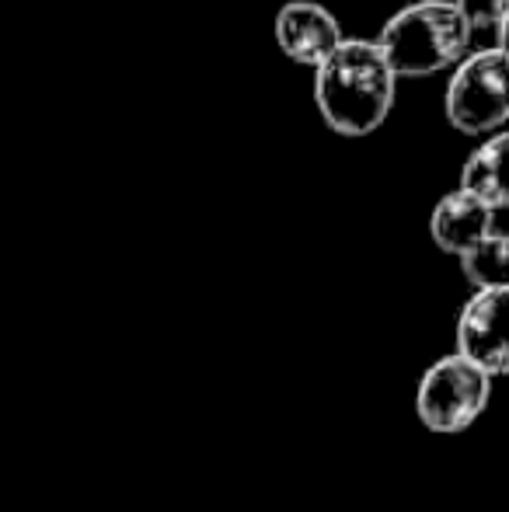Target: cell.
<instances>
[{
  "label": "cell",
  "instance_id": "cell-1",
  "mask_svg": "<svg viewBox=\"0 0 509 512\" xmlns=\"http://www.w3.org/2000/svg\"><path fill=\"white\" fill-rule=\"evenodd\" d=\"M391 60L377 39H342V46L314 67V105L332 133L360 140L387 122L398 98Z\"/></svg>",
  "mask_w": 509,
  "mask_h": 512
},
{
  "label": "cell",
  "instance_id": "cell-3",
  "mask_svg": "<svg viewBox=\"0 0 509 512\" xmlns=\"http://www.w3.org/2000/svg\"><path fill=\"white\" fill-rule=\"evenodd\" d=\"M443 115L464 136H489L509 126V53L503 46L471 49L450 70Z\"/></svg>",
  "mask_w": 509,
  "mask_h": 512
},
{
  "label": "cell",
  "instance_id": "cell-6",
  "mask_svg": "<svg viewBox=\"0 0 509 512\" xmlns=\"http://www.w3.org/2000/svg\"><path fill=\"white\" fill-rule=\"evenodd\" d=\"M272 35H276V46L286 60L311 70L321 67L346 39L339 18L318 0H286L276 11Z\"/></svg>",
  "mask_w": 509,
  "mask_h": 512
},
{
  "label": "cell",
  "instance_id": "cell-8",
  "mask_svg": "<svg viewBox=\"0 0 509 512\" xmlns=\"http://www.w3.org/2000/svg\"><path fill=\"white\" fill-rule=\"evenodd\" d=\"M461 185L482 196L492 209H509V129L489 133L461 168Z\"/></svg>",
  "mask_w": 509,
  "mask_h": 512
},
{
  "label": "cell",
  "instance_id": "cell-2",
  "mask_svg": "<svg viewBox=\"0 0 509 512\" xmlns=\"http://www.w3.org/2000/svg\"><path fill=\"white\" fill-rule=\"evenodd\" d=\"M377 42L398 77H433L471 53L475 32L457 0H412L384 21Z\"/></svg>",
  "mask_w": 509,
  "mask_h": 512
},
{
  "label": "cell",
  "instance_id": "cell-9",
  "mask_svg": "<svg viewBox=\"0 0 509 512\" xmlns=\"http://www.w3.org/2000/svg\"><path fill=\"white\" fill-rule=\"evenodd\" d=\"M457 262H461L464 279L475 290H503V286H509V234L492 230L475 248L464 251Z\"/></svg>",
  "mask_w": 509,
  "mask_h": 512
},
{
  "label": "cell",
  "instance_id": "cell-4",
  "mask_svg": "<svg viewBox=\"0 0 509 512\" xmlns=\"http://www.w3.org/2000/svg\"><path fill=\"white\" fill-rule=\"evenodd\" d=\"M492 373L464 352L436 359L415 387V415L436 436H457L485 415L492 401Z\"/></svg>",
  "mask_w": 509,
  "mask_h": 512
},
{
  "label": "cell",
  "instance_id": "cell-7",
  "mask_svg": "<svg viewBox=\"0 0 509 512\" xmlns=\"http://www.w3.org/2000/svg\"><path fill=\"white\" fill-rule=\"evenodd\" d=\"M492 230H496V209L485 203L482 196H475L471 189H464V185L447 192L433 206V213H429V237H433L436 248L454 258L471 251Z\"/></svg>",
  "mask_w": 509,
  "mask_h": 512
},
{
  "label": "cell",
  "instance_id": "cell-5",
  "mask_svg": "<svg viewBox=\"0 0 509 512\" xmlns=\"http://www.w3.org/2000/svg\"><path fill=\"white\" fill-rule=\"evenodd\" d=\"M457 352L492 377H509V286L471 293L457 314Z\"/></svg>",
  "mask_w": 509,
  "mask_h": 512
},
{
  "label": "cell",
  "instance_id": "cell-11",
  "mask_svg": "<svg viewBox=\"0 0 509 512\" xmlns=\"http://www.w3.org/2000/svg\"><path fill=\"white\" fill-rule=\"evenodd\" d=\"M496 46H503L509 53V14H506V21L499 25V32H496Z\"/></svg>",
  "mask_w": 509,
  "mask_h": 512
},
{
  "label": "cell",
  "instance_id": "cell-10",
  "mask_svg": "<svg viewBox=\"0 0 509 512\" xmlns=\"http://www.w3.org/2000/svg\"><path fill=\"white\" fill-rule=\"evenodd\" d=\"M475 35H496L509 14V0H457Z\"/></svg>",
  "mask_w": 509,
  "mask_h": 512
}]
</instances>
